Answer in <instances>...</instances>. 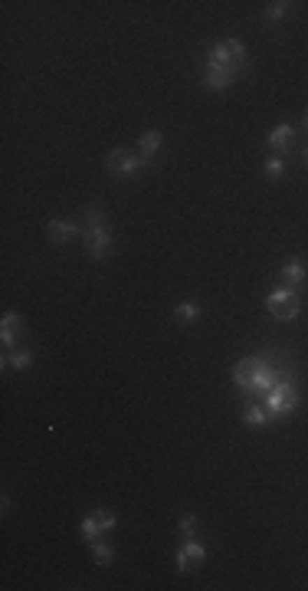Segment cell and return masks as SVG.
<instances>
[{"instance_id":"cell-1","label":"cell","mask_w":308,"mask_h":591,"mask_svg":"<svg viewBox=\"0 0 308 591\" xmlns=\"http://www.w3.org/2000/svg\"><path fill=\"white\" fill-rule=\"evenodd\" d=\"M82 240H85V250H89V257H92V259H108V257H112V230H108V224H105L102 207H96V204L85 207Z\"/></svg>"},{"instance_id":"cell-2","label":"cell","mask_w":308,"mask_h":591,"mask_svg":"<svg viewBox=\"0 0 308 591\" xmlns=\"http://www.w3.org/2000/svg\"><path fill=\"white\" fill-rule=\"evenodd\" d=\"M298 385H295V378H282L272 391L266 394V401H263V408H266V414H269V420H279V418H288V414H295L298 411Z\"/></svg>"},{"instance_id":"cell-3","label":"cell","mask_w":308,"mask_h":591,"mask_svg":"<svg viewBox=\"0 0 308 591\" xmlns=\"http://www.w3.org/2000/svg\"><path fill=\"white\" fill-rule=\"evenodd\" d=\"M266 309L269 315H276V319H282V322H292L298 312H302V296H298V290H292V286H276V290L266 296Z\"/></svg>"},{"instance_id":"cell-4","label":"cell","mask_w":308,"mask_h":591,"mask_svg":"<svg viewBox=\"0 0 308 591\" xmlns=\"http://www.w3.org/2000/svg\"><path fill=\"white\" fill-rule=\"evenodd\" d=\"M105 168H108V174H115V178H135V174L148 171L151 162H148V158H141L138 151L115 148V151H112V155L105 158Z\"/></svg>"},{"instance_id":"cell-5","label":"cell","mask_w":308,"mask_h":591,"mask_svg":"<svg viewBox=\"0 0 308 591\" xmlns=\"http://www.w3.org/2000/svg\"><path fill=\"white\" fill-rule=\"evenodd\" d=\"M282 378L286 375H282L276 365V352L259 355V368H256V378H253V394H269ZM253 394H249V398H253Z\"/></svg>"},{"instance_id":"cell-6","label":"cell","mask_w":308,"mask_h":591,"mask_svg":"<svg viewBox=\"0 0 308 591\" xmlns=\"http://www.w3.org/2000/svg\"><path fill=\"white\" fill-rule=\"evenodd\" d=\"M249 66H213V63H203V86L213 89V92H223L230 89L246 73Z\"/></svg>"},{"instance_id":"cell-7","label":"cell","mask_w":308,"mask_h":591,"mask_svg":"<svg viewBox=\"0 0 308 591\" xmlns=\"http://www.w3.org/2000/svg\"><path fill=\"white\" fill-rule=\"evenodd\" d=\"M256 368H259V355H249V358H243V362H236V368H233V385L243 391L246 398L253 394Z\"/></svg>"},{"instance_id":"cell-8","label":"cell","mask_w":308,"mask_h":591,"mask_svg":"<svg viewBox=\"0 0 308 591\" xmlns=\"http://www.w3.org/2000/svg\"><path fill=\"white\" fill-rule=\"evenodd\" d=\"M17 332L23 335V315L20 312H3V325H0V345L3 352L17 348Z\"/></svg>"},{"instance_id":"cell-9","label":"cell","mask_w":308,"mask_h":591,"mask_svg":"<svg viewBox=\"0 0 308 591\" xmlns=\"http://www.w3.org/2000/svg\"><path fill=\"white\" fill-rule=\"evenodd\" d=\"M203 559H207V548H203V542H197V539H187V542L177 548V571H187L191 565H203Z\"/></svg>"},{"instance_id":"cell-10","label":"cell","mask_w":308,"mask_h":591,"mask_svg":"<svg viewBox=\"0 0 308 591\" xmlns=\"http://www.w3.org/2000/svg\"><path fill=\"white\" fill-rule=\"evenodd\" d=\"M279 273H282V283H286V286H292V290H302V286L308 283V269H305V263H302L298 257L286 259Z\"/></svg>"},{"instance_id":"cell-11","label":"cell","mask_w":308,"mask_h":591,"mask_svg":"<svg viewBox=\"0 0 308 591\" xmlns=\"http://www.w3.org/2000/svg\"><path fill=\"white\" fill-rule=\"evenodd\" d=\"M0 368H3V371H7V368L30 371V368H33V352H30V348H13V352H3V358H0Z\"/></svg>"},{"instance_id":"cell-12","label":"cell","mask_w":308,"mask_h":591,"mask_svg":"<svg viewBox=\"0 0 308 591\" xmlns=\"http://www.w3.org/2000/svg\"><path fill=\"white\" fill-rule=\"evenodd\" d=\"M46 234H50L53 243H66V240H73V236L79 234V227H75L73 220H59V217H53V220L46 224Z\"/></svg>"},{"instance_id":"cell-13","label":"cell","mask_w":308,"mask_h":591,"mask_svg":"<svg viewBox=\"0 0 308 591\" xmlns=\"http://www.w3.org/2000/svg\"><path fill=\"white\" fill-rule=\"evenodd\" d=\"M161 141H164V135H161L158 129L141 131V138H138V155H141V158H148V162H154V155L161 151Z\"/></svg>"},{"instance_id":"cell-14","label":"cell","mask_w":308,"mask_h":591,"mask_svg":"<svg viewBox=\"0 0 308 591\" xmlns=\"http://www.w3.org/2000/svg\"><path fill=\"white\" fill-rule=\"evenodd\" d=\"M292 138H295V129L292 125H276V129L269 131V148H276V151H292Z\"/></svg>"},{"instance_id":"cell-15","label":"cell","mask_w":308,"mask_h":591,"mask_svg":"<svg viewBox=\"0 0 308 591\" xmlns=\"http://www.w3.org/2000/svg\"><path fill=\"white\" fill-rule=\"evenodd\" d=\"M200 302H193V299H184V302H177V306H174V319H177V322L181 325H193L197 322V319H200Z\"/></svg>"},{"instance_id":"cell-16","label":"cell","mask_w":308,"mask_h":591,"mask_svg":"<svg viewBox=\"0 0 308 591\" xmlns=\"http://www.w3.org/2000/svg\"><path fill=\"white\" fill-rule=\"evenodd\" d=\"M243 420L249 424V427H266L269 414H266V408H259V404H253V401H249V404L243 408Z\"/></svg>"},{"instance_id":"cell-17","label":"cell","mask_w":308,"mask_h":591,"mask_svg":"<svg viewBox=\"0 0 308 591\" xmlns=\"http://www.w3.org/2000/svg\"><path fill=\"white\" fill-rule=\"evenodd\" d=\"M288 10H292V3H286V0H272V3H266V7H263V17L276 23V20H286Z\"/></svg>"},{"instance_id":"cell-18","label":"cell","mask_w":308,"mask_h":591,"mask_svg":"<svg viewBox=\"0 0 308 591\" xmlns=\"http://www.w3.org/2000/svg\"><path fill=\"white\" fill-rule=\"evenodd\" d=\"M92 546V562L96 565H112V559H115V552H112V546H105V542H89Z\"/></svg>"},{"instance_id":"cell-19","label":"cell","mask_w":308,"mask_h":591,"mask_svg":"<svg viewBox=\"0 0 308 591\" xmlns=\"http://www.w3.org/2000/svg\"><path fill=\"white\" fill-rule=\"evenodd\" d=\"M79 532H82V539H85V542H96V539H98V532H102V529H98V519H96V513H92V516H85L82 522H79Z\"/></svg>"},{"instance_id":"cell-20","label":"cell","mask_w":308,"mask_h":591,"mask_svg":"<svg viewBox=\"0 0 308 591\" xmlns=\"http://www.w3.org/2000/svg\"><path fill=\"white\" fill-rule=\"evenodd\" d=\"M197 526H200V519L193 516V513H187V516H181V522H177V532H181L184 539H193Z\"/></svg>"},{"instance_id":"cell-21","label":"cell","mask_w":308,"mask_h":591,"mask_svg":"<svg viewBox=\"0 0 308 591\" xmlns=\"http://www.w3.org/2000/svg\"><path fill=\"white\" fill-rule=\"evenodd\" d=\"M282 174H286V158H269L266 162V178H282Z\"/></svg>"},{"instance_id":"cell-22","label":"cell","mask_w":308,"mask_h":591,"mask_svg":"<svg viewBox=\"0 0 308 591\" xmlns=\"http://www.w3.org/2000/svg\"><path fill=\"white\" fill-rule=\"evenodd\" d=\"M96 519H98V529L102 532H108V529H115V513H108V509H96Z\"/></svg>"},{"instance_id":"cell-23","label":"cell","mask_w":308,"mask_h":591,"mask_svg":"<svg viewBox=\"0 0 308 591\" xmlns=\"http://www.w3.org/2000/svg\"><path fill=\"white\" fill-rule=\"evenodd\" d=\"M0 503H3V506H0V509H3V516H7V513H10V496L3 493V496H0Z\"/></svg>"},{"instance_id":"cell-24","label":"cell","mask_w":308,"mask_h":591,"mask_svg":"<svg viewBox=\"0 0 308 591\" xmlns=\"http://www.w3.org/2000/svg\"><path fill=\"white\" fill-rule=\"evenodd\" d=\"M302 125H305V129H308V112H305V118H302Z\"/></svg>"},{"instance_id":"cell-25","label":"cell","mask_w":308,"mask_h":591,"mask_svg":"<svg viewBox=\"0 0 308 591\" xmlns=\"http://www.w3.org/2000/svg\"><path fill=\"white\" fill-rule=\"evenodd\" d=\"M305 155H308V151H305Z\"/></svg>"}]
</instances>
